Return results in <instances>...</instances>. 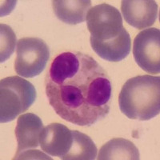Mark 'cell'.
Here are the masks:
<instances>
[{"label": "cell", "mask_w": 160, "mask_h": 160, "mask_svg": "<svg viewBox=\"0 0 160 160\" xmlns=\"http://www.w3.org/2000/svg\"><path fill=\"white\" fill-rule=\"evenodd\" d=\"M45 88L50 105L57 115L75 125L91 127L109 114L111 78L87 54H58L47 72Z\"/></svg>", "instance_id": "1"}, {"label": "cell", "mask_w": 160, "mask_h": 160, "mask_svg": "<svg viewBox=\"0 0 160 160\" xmlns=\"http://www.w3.org/2000/svg\"><path fill=\"white\" fill-rule=\"evenodd\" d=\"M90 42L97 55L109 62H120L131 52V40L124 28L122 15L108 3L91 8L87 15Z\"/></svg>", "instance_id": "2"}, {"label": "cell", "mask_w": 160, "mask_h": 160, "mask_svg": "<svg viewBox=\"0 0 160 160\" xmlns=\"http://www.w3.org/2000/svg\"><path fill=\"white\" fill-rule=\"evenodd\" d=\"M120 111L131 119L148 121L160 112V77L138 75L128 79L118 96Z\"/></svg>", "instance_id": "3"}, {"label": "cell", "mask_w": 160, "mask_h": 160, "mask_svg": "<svg viewBox=\"0 0 160 160\" xmlns=\"http://www.w3.org/2000/svg\"><path fill=\"white\" fill-rule=\"evenodd\" d=\"M37 98L35 88L18 76H10L0 81V122H9L28 111Z\"/></svg>", "instance_id": "4"}, {"label": "cell", "mask_w": 160, "mask_h": 160, "mask_svg": "<svg viewBox=\"0 0 160 160\" xmlns=\"http://www.w3.org/2000/svg\"><path fill=\"white\" fill-rule=\"evenodd\" d=\"M50 58V50L43 40L35 37L20 38L17 43L15 72L24 78H34L45 69Z\"/></svg>", "instance_id": "5"}, {"label": "cell", "mask_w": 160, "mask_h": 160, "mask_svg": "<svg viewBox=\"0 0 160 160\" xmlns=\"http://www.w3.org/2000/svg\"><path fill=\"white\" fill-rule=\"evenodd\" d=\"M159 55V29L152 28L140 31L135 36L133 44V55L139 68L149 74H158Z\"/></svg>", "instance_id": "6"}, {"label": "cell", "mask_w": 160, "mask_h": 160, "mask_svg": "<svg viewBox=\"0 0 160 160\" xmlns=\"http://www.w3.org/2000/svg\"><path fill=\"white\" fill-rule=\"evenodd\" d=\"M42 129L43 123L38 115L27 113L18 117L15 128L18 148L13 159H22L27 154L37 151L34 149L38 147Z\"/></svg>", "instance_id": "7"}, {"label": "cell", "mask_w": 160, "mask_h": 160, "mask_svg": "<svg viewBox=\"0 0 160 160\" xmlns=\"http://www.w3.org/2000/svg\"><path fill=\"white\" fill-rule=\"evenodd\" d=\"M73 131L58 122L51 123L42 129L39 144L44 152L64 159L71 148Z\"/></svg>", "instance_id": "8"}, {"label": "cell", "mask_w": 160, "mask_h": 160, "mask_svg": "<svg viewBox=\"0 0 160 160\" xmlns=\"http://www.w3.org/2000/svg\"><path fill=\"white\" fill-rule=\"evenodd\" d=\"M121 11L129 25L137 29H146L155 23L158 8L153 0H122Z\"/></svg>", "instance_id": "9"}, {"label": "cell", "mask_w": 160, "mask_h": 160, "mask_svg": "<svg viewBox=\"0 0 160 160\" xmlns=\"http://www.w3.org/2000/svg\"><path fill=\"white\" fill-rule=\"evenodd\" d=\"M53 11L57 18L70 25L83 22L91 9L89 0H55L52 1Z\"/></svg>", "instance_id": "10"}, {"label": "cell", "mask_w": 160, "mask_h": 160, "mask_svg": "<svg viewBox=\"0 0 160 160\" xmlns=\"http://www.w3.org/2000/svg\"><path fill=\"white\" fill-rule=\"evenodd\" d=\"M98 160H138L139 151L130 140L122 138H112L100 148Z\"/></svg>", "instance_id": "11"}, {"label": "cell", "mask_w": 160, "mask_h": 160, "mask_svg": "<svg viewBox=\"0 0 160 160\" xmlns=\"http://www.w3.org/2000/svg\"><path fill=\"white\" fill-rule=\"evenodd\" d=\"M97 157V148L88 135L73 131L71 148L64 160H94Z\"/></svg>", "instance_id": "12"}, {"label": "cell", "mask_w": 160, "mask_h": 160, "mask_svg": "<svg viewBox=\"0 0 160 160\" xmlns=\"http://www.w3.org/2000/svg\"><path fill=\"white\" fill-rule=\"evenodd\" d=\"M16 38L11 28L1 24V62H5L14 52Z\"/></svg>", "instance_id": "13"}]
</instances>
